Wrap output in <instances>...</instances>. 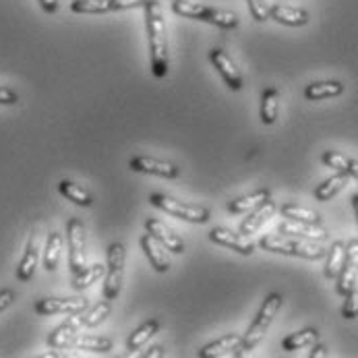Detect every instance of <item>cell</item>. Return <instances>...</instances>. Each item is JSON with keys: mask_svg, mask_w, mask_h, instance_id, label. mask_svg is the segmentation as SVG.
Here are the masks:
<instances>
[{"mask_svg": "<svg viewBox=\"0 0 358 358\" xmlns=\"http://www.w3.org/2000/svg\"><path fill=\"white\" fill-rule=\"evenodd\" d=\"M241 342H243V336L238 334H226L213 342H209L207 346H203L199 350V357L201 358H220V357H236L238 355V348H241Z\"/></svg>", "mask_w": 358, "mask_h": 358, "instance_id": "5bb4252c", "label": "cell"}, {"mask_svg": "<svg viewBox=\"0 0 358 358\" xmlns=\"http://www.w3.org/2000/svg\"><path fill=\"white\" fill-rule=\"evenodd\" d=\"M69 348H77V350H92V352H110L114 348L112 340L100 338V336H85V334H75L71 338Z\"/></svg>", "mask_w": 358, "mask_h": 358, "instance_id": "7402d4cb", "label": "cell"}, {"mask_svg": "<svg viewBox=\"0 0 358 358\" xmlns=\"http://www.w3.org/2000/svg\"><path fill=\"white\" fill-rule=\"evenodd\" d=\"M344 94V85L340 81H317V83H310L305 90V98L310 102H319V100H325V98H336V96H342Z\"/></svg>", "mask_w": 358, "mask_h": 358, "instance_id": "44dd1931", "label": "cell"}, {"mask_svg": "<svg viewBox=\"0 0 358 358\" xmlns=\"http://www.w3.org/2000/svg\"><path fill=\"white\" fill-rule=\"evenodd\" d=\"M280 232L282 234H296V236H303L307 241H317V243H323L327 241V232L321 228V226H315V224H305V222H296V220H288L280 226Z\"/></svg>", "mask_w": 358, "mask_h": 358, "instance_id": "d6986e66", "label": "cell"}, {"mask_svg": "<svg viewBox=\"0 0 358 358\" xmlns=\"http://www.w3.org/2000/svg\"><path fill=\"white\" fill-rule=\"evenodd\" d=\"M342 317L344 319H355L358 317V288L355 286L348 294H346V303L342 307Z\"/></svg>", "mask_w": 358, "mask_h": 358, "instance_id": "d590c367", "label": "cell"}, {"mask_svg": "<svg viewBox=\"0 0 358 358\" xmlns=\"http://www.w3.org/2000/svg\"><path fill=\"white\" fill-rule=\"evenodd\" d=\"M139 245H141V251L145 253V257L150 259V263H152V267H154L157 273H166L168 269H170V257L166 255V251H164V245L154 238L150 232H145L143 236H141V241H139Z\"/></svg>", "mask_w": 358, "mask_h": 358, "instance_id": "9a60e30c", "label": "cell"}, {"mask_svg": "<svg viewBox=\"0 0 358 358\" xmlns=\"http://www.w3.org/2000/svg\"><path fill=\"white\" fill-rule=\"evenodd\" d=\"M143 6H145V27H148V40H150V56H152V73L155 77H166L168 36H166V21L162 15V4L157 0H148Z\"/></svg>", "mask_w": 358, "mask_h": 358, "instance_id": "6da1fadb", "label": "cell"}, {"mask_svg": "<svg viewBox=\"0 0 358 358\" xmlns=\"http://www.w3.org/2000/svg\"><path fill=\"white\" fill-rule=\"evenodd\" d=\"M40 2V6L46 10V13H50V15H54L56 10H58V0H38Z\"/></svg>", "mask_w": 358, "mask_h": 358, "instance_id": "60d3db41", "label": "cell"}, {"mask_svg": "<svg viewBox=\"0 0 358 358\" xmlns=\"http://www.w3.org/2000/svg\"><path fill=\"white\" fill-rule=\"evenodd\" d=\"M38 259H40V245H38V232L31 230V236L27 241V247H25V253L23 259L17 267V278L21 282H29L36 273V267H38Z\"/></svg>", "mask_w": 358, "mask_h": 358, "instance_id": "e0dca14e", "label": "cell"}, {"mask_svg": "<svg viewBox=\"0 0 358 358\" xmlns=\"http://www.w3.org/2000/svg\"><path fill=\"white\" fill-rule=\"evenodd\" d=\"M357 275H358V241H350L346 245V259L342 265L338 280V294L346 296L355 286H357Z\"/></svg>", "mask_w": 358, "mask_h": 358, "instance_id": "30bf717a", "label": "cell"}, {"mask_svg": "<svg viewBox=\"0 0 358 358\" xmlns=\"http://www.w3.org/2000/svg\"><path fill=\"white\" fill-rule=\"evenodd\" d=\"M71 10L77 15H106L112 13L110 0H73Z\"/></svg>", "mask_w": 358, "mask_h": 358, "instance_id": "d6a6232c", "label": "cell"}, {"mask_svg": "<svg viewBox=\"0 0 358 358\" xmlns=\"http://www.w3.org/2000/svg\"><path fill=\"white\" fill-rule=\"evenodd\" d=\"M110 303H112V301H103V303L96 305V307L92 308L90 313H85V315L77 313V315H75L77 323H79L81 327H96V325L103 323L106 317H110V313H112V305H110Z\"/></svg>", "mask_w": 358, "mask_h": 358, "instance_id": "4dcf8cb0", "label": "cell"}, {"mask_svg": "<svg viewBox=\"0 0 358 358\" xmlns=\"http://www.w3.org/2000/svg\"><path fill=\"white\" fill-rule=\"evenodd\" d=\"M172 10L180 17L187 19H197L211 23L220 29H236L241 19L236 13L226 10V8H215V6H207L201 2H191V0H174L172 2Z\"/></svg>", "mask_w": 358, "mask_h": 358, "instance_id": "7a4b0ae2", "label": "cell"}, {"mask_svg": "<svg viewBox=\"0 0 358 358\" xmlns=\"http://www.w3.org/2000/svg\"><path fill=\"white\" fill-rule=\"evenodd\" d=\"M269 19H275L282 25L288 27H303L308 23V10L299 6H286V4H271L269 6Z\"/></svg>", "mask_w": 358, "mask_h": 358, "instance_id": "2e32d148", "label": "cell"}, {"mask_svg": "<svg viewBox=\"0 0 358 358\" xmlns=\"http://www.w3.org/2000/svg\"><path fill=\"white\" fill-rule=\"evenodd\" d=\"M346 174H348V176H355V178L358 180V162L357 159H350V157H348V170H346Z\"/></svg>", "mask_w": 358, "mask_h": 358, "instance_id": "7bdbcfd3", "label": "cell"}, {"mask_svg": "<svg viewBox=\"0 0 358 358\" xmlns=\"http://www.w3.org/2000/svg\"><path fill=\"white\" fill-rule=\"evenodd\" d=\"M145 232H150L154 238H157V241L164 245L166 251H170V253H174V255L185 253V241H182L178 234H174V232H172L164 222H159L157 217H148V220H145Z\"/></svg>", "mask_w": 358, "mask_h": 358, "instance_id": "4fadbf2b", "label": "cell"}, {"mask_svg": "<svg viewBox=\"0 0 358 358\" xmlns=\"http://www.w3.org/2000/svg\"><path fill=\"white\" fill-rule=\"evenodd\" d=\"M267 199H271V191L269 189H259V191L251 193V195H245V197H238V199L230 201L228 203V211L230 213H245V211L255 209L257 205H261Z\"/></svg>", "mask_w": 358, "mask_h": 358, "instance_id": "484cf974", "label": "cell"}, {"mask_svg": "<svg viewBox=\"0 0 358 358\" xmlns=\"http://www.w3.org/2000/svg\"><path fill=\"white\" fill-rule=\"evenodd\" d=\"M273 213H275V203H273L271 199H267V201H263L261 205H257L255 209L249 213V217L243 220V224H241V234H245V236L255 234L257 230H259Z\"/></svg>", "mask_w": 358, "mask_h": 358, "instance_id": "ac0fdd59", "label": "cell"}, {"mask_svg": "<svg viewBox=\"0 0 358 358\" xmlns=\"http://www.w3.org/2000/svg\"><path fill=\"white\" fill-rule=\"evenodd\" d=\"M143 357L145 358L164 357V348H162V346H154V348H150V352H143Z\"/></svg>", "mask_w": 358, "mask_h": 358, "instance_id": "ee69618b", "label": "cell"}, {"mask_svg": "<svg viewBox=\"0 0 358 358\" xmlns=\"http://www.w3.org/2000/svg\"><path fill=\"white\" fill-rule=\"evenodd\" d=\"M17 102H19L17 92H13V90H8V87H0V103H4V106H15Z\"/></svg>", "mask_w": 358, "mask_h": 358, "instance_id": "f35d334b", "label": "cell"}, {"mask_svg": "<svg viewBox=\"0 0 358 358\" xmlns=\"http://www.w3.org/2000/svg\"><path fill=\"white\" fill-rule=\"evenodd\" d=\"M344 259H346V245L342 241H336L327 253V263H325V278L329 280H336L342 271V265H344Z\"/></svg>", "mask_w": 358, "mask_h": 358, "instance_id": "83f0119b", "label": "cell"}, {"mask_svg": "<svg viewBox=\"0 0 358 358\" xmlns=\"http://www.w3.org/2000/svg\"><path fill=\"white\" fill-rule=\"evenodd\" d=\"M209 62L213 64V69L220 73V77L224 79V83L232 90V92H241L245 87L243 81V73L236 69L234 60L222 50V48H213L209 52Z\"/></svg>", "mask_w": 358, "mask_h": 358, "instance_id": "9c48e42d", "label": "cell"}, {"mask_svg": "<svg viewBox=\"0 0 358 358\" xmlns=\"http://www.w3.org/2000/svg\"><path fill=\"white\" fill-rule=\"evenodd\" d=\"M278 102H280V92L273 87H267L261 96V120H263V124H273L278 120Z\"/></svg>", "mask_w": 358, "mask_h": 358, "instance_id": "f546056e", "label": "cell"}, {"mask_svg": "<svg viewBox=\"0 0 358 358\" xmlns=\"http://www.w3.org/2000/svg\"><path fill=\"white\" fill-rule=\"evenodd\" d=\"M150 201L154 207L157 209H162V211H166V213H170V215H174V217H180V220H185V222H193V224H205V222H209V217H211V211L203 207V205H189V203H182V201H176V199H172V197H168V195H162V193H154L152 197H150Z\"/></svg>", "mask_w": 358, "mask_h": 358, "instance_id": "8992f818", "label": "cell"}, {"mask_svg": "<svg viewBox=\"0 0 358 358\" xmlns=\"http://www.w3.org/2000/svg\"><path fill=\"white\" fill-rule=\"evenodd\" d=\"M58 191L62 197H66L69 201H73L75 205H81V207H90L94 205V197L87 189H83L81 185L73 182V180H60L58 182Z\"/></svg>", "mask_w": 358, "mask_h": 358, "instance_id": "d4e9b609", "label": "cell"}, {"mask_svg": "<svg viewBox=\"0 0 358 358\" xmlns=\"http://www.w3.org/2000/svg\"><path fill=\"white\" fill-rule=\"evenodd\" d=\"M321 159H323V164H327L329 168H334L338 172H346L348 170V157L338 154V152H325V154L321 155Z\"/></svg>", "mask_w": 358, "mask_h": 358, "instance_id": "e575fe53", "label": "cell"}, {"mask_svg": "<svg viewBox=\"0 0 358 358\" xmlns=\"http://www.w3.org/2000/svg\"><path fill=\"white\" fill-rule=\"evenodd\" d=\"M60 249H62V236L58 232H50L46 241V251H44V267L48 271H54L60 261Z\"/></svg>", "mask_w": 358, "mask_h": 358, "instance_id": "836d02e7", "label": "cell"}, {"mask_svg": "<svg viewBox=\"0 0 358 358\" xmlns=\"http://www.w3.org/2000/svg\"><path fill=\"white\" fill-rule=\"evenodd\" d=\"M13 301H15V290H10V288H4V290H0V313L8 307Z\"/></svg>", "mask_w": 358, "mask_h": 358, "instance_id": "ab89813d", "label": "cell"}, {"mask_svg": "<svg viewBox=\"0 0 358 358\" xmlns=\"http://www.w3.org/2000/svg\"><path fill=\"white\" fill-rule=\"evenodd\" d=\"M319 340V331L313 329V327H307L303 331H296V334H290L282 340V348L286 352H292V350H301V348H307V346H313L315 342Z\"/></svg>", "mask_w": 358, "mask_h": 358, "instance_id": "4316f807", "label": "cell"}, {"mask_svg": "<svg viewBox=\"0 0 358 358\" xmlns=\"http://www.w3.org/2000/svg\"><path fill=\"white\" fill-rule=\"evenodd\" d=\"M157 331H159V321H157V319H148L143 325H139V327L129 336V340H127V350H129V352L141 350L143 344L150 342Z\"/></svg>", "mask_w": 358, "mask_h": 358, "instance_id": "ffe728a7", "label": "cell"}, {"mask_svg": "<svg viewBox=\"0 0 358 358\" xmlns=\"http://www.w3.org/2000/svg\"><path fill=\"white\" fill-rule=\"evenodd\" d=\"M148 0H110V8L112 10H127V8H137L143 6Z\"/></svg>", "mask_w": 358, "mask_h": 358, "instance_id": "74e56055", "label": "cell"}, {"mask_svg": "<svg viewBox=\"0 0 358 358\" xmlns=\"http://www.w3.org/2000/svg\"><path fill=\"white\" fill-rule=\"evenodd\" d=\"M124 265H127V249L122 243H112L108 247V265H106V284H103V299L116 301L122 290L124 280Z\"/></svg>", "mask_w": 358, "mask_h": 358, "instance_id": "5b68a950", "label": "cell"}, {"mask_svg": "<svg viewBox=\"0 0 358 358\" xmlns=\"http://www.w3.org/2000/svg\"><path fill=\"white\" fill-rule=\"evenodd\" d=\"M209 241L215 243V245H222L226 249H232L241 255L249 257L255 253V245L245 236V234H236L228 228H213L209 232Z\"/></svg>", "mask_w": 358, "mask_h": 358, "instance_id": "7c38bea8", "label": "cell"}, {"mask_svg": "<svg viewBox=\"0 0 358 358\" xmlns=\"http://www.w3.org/2000/svg\"><path fill=\"white\" fill-rule=\"evenodd\" d=\"M247 2H249V10H251L255 21L263 23L269 19V4L265 0H247Z\"/></svg>", "mask_w": 358, "mask_h": 358, "instance_id": "8d00e7d4", "label": "cell"}, {"mask_svg": "<svg viewBox=\"0 0 358 358\" xmlns=\"http://www.w3.org/2000/svg\"><path fill=\"white\" fill-rule=\"evenodd\" d=\"M282 301H284V299H282V294H278V292H271V294L263 301V305H261L259 313H257L255 321L251 323L249 331L243 336V342H241V348H238V355H236V357H243L245 352L253 350L257 344L263 340V336L267 334L269 325L273 323L278 310L282 307Z\"/></svg>", "mask_w": 358, "mask_h": 358, "instance_id": "3957f363", "label": "cell"}, {"mask_svg": "<svg viewBox=\"0 0 358 358\" xmlns=\"http://www.w3.org/2000/svg\"><path fill=\"white\" fill-rule=\"evenodd\" d=\"M90 307V301L85 296H77V299H42L36 303V313L38 315H77L83 313Z\"/></svg>", "mask_w": 358, "mask_h": 358, "instance_id": "8fae6325", "label": "cell"}, {"mask_svg": "<svg viewBox=\"0 0 358 358\" xmlns=\"http://www.w3.org/2000/svg\"><path fill=\"white\" fill-rule=\"evenodd\" d=\"M79 331H81V325L77 323L75 317H71L69 321H64L60 327H56V329L52 331L50 338H48V344H50L52 348L64 350V348H69L71 338H73L75 334H79Z\"/></svg>", "mask_w": 358, "mask_h": 358, "instance_id": "cb8c5ba5", "label": "cell"}, {"mask_svg": "<svg viewBox=\"0 0 358 358\" xmlns=\"http://www.w3.org/2000/svg\"><path fill=\"white\" fill-rule=\"evenodd\" d=\"M259 247L271 253H282V255L303 257V259H323L327 251L310 241H301V238H286V236H263L259 241Z\"/></svg>", "mask_w": 358, "mask_h": 358, "instance_id": "277c9868", "label": "cell"}, {"mask_svg": "<svg viewBox=\"0 0 358 358\" xmlns=\"http://www.w3.org/2000/svg\"><path fill=\"white\" fill-rule=\"evenodd\" d=\"M346 185H348V174H346V172H338L336 176L327 178L325 182H321V185L315 189V199L321 201V203H325V201H329L331 197H336L340 191H344Z\"/></svg>", "mask_w": 358, "mask_h": 358, "instance_id": "603a6c76", "label": "cell"}, {"mask_svg": "<svg viewBox=\"0 0 358 358\" xmlns=\"http://www.w3.org/2000/svg\"><path fill=\"white\" fill-rule=\"evenodd\" d=\"M313 346H315V348H313V352H310L308 357H310V358H323V357H327V348H325L323 344H317V342H315Z\"/></svg>", "mask_w": 358, "mask_h": 358, "instance_id": "b9f144b4", "label": "cell"}, {"mask_svg": "<svg viewBox=\"0 0 358 358\" xmlns=\"http://www.w3.org/2000/svg\"><path fill=\"white\" fill-rule=\"evenodd\" d=\"M69 232V257H71V271L79 273L85 267V228L83 222L71 217L66 224Z\"/></svg>", "mask_w": 358, "mask_h": 358, "instance_id": "52a82bcc", "label": "cell"}, {"mask_svg": "<svg viewBox=\"0 0 358 358\" xmlns=\"http://www.w3.org/2000/svg\"><path fill=\"white\" fill-rule=\"evenodd\" d=\"M103 273H106V267L100 265V263H96V265H85L79 273H73V282H71V286L75 288V290H85V288H90L94 282H98L100 278H103Z\"/></svg>", "mask_w": 358, "mask_h": 358, "instance_id": "f1b7e54d", "label": "cell"}, {"mask_svg": "<svg viewBox=\"0 0 358 358\" xmlns=\"http://www.w3.org/2000/svg\"><path fill=\"white\" fill-rule=\"evenodd\" d=\"M282 215L288 217V220H296V222H305V224H315V226H321V215L313 209L307 207H301V205L286 203L282 205Z\"/></svg>", "mask_w": 358, "mask_h": 358, "instance_id": "1f68e13d", "label": "cell"}, {"mask_svg": "<svg viewBox=\"0 0 358 358\" xmlns=\"http://www.w3.org/2000/svg\"><path fill=\"white\" fill-rule=\"evenodd\" d=\"M129 168L133 172H141V174H152V176H159V178H178L180 176V168L172 162L166 159H155L150 155H135L129 162Z\"/></svg>", "mask_w": 358, "mask_h": 358, "instance_id": "ba28073f", "label": "cell"}, {"mask_svg": "<svg viewBox=\"0 0 358 358\" xmlns=\"http://www.w3.org/2000/svg\"><path fill=\"white\" fill-rule=\"evenodd\" d=\"M352 207H355V213H357V220H358V195L352 197Z\"/></svg>", "mask_w": 358, "mask_h": 358, "instance_id": "f6af8a7d", "label": "cell"}]
</instances>
